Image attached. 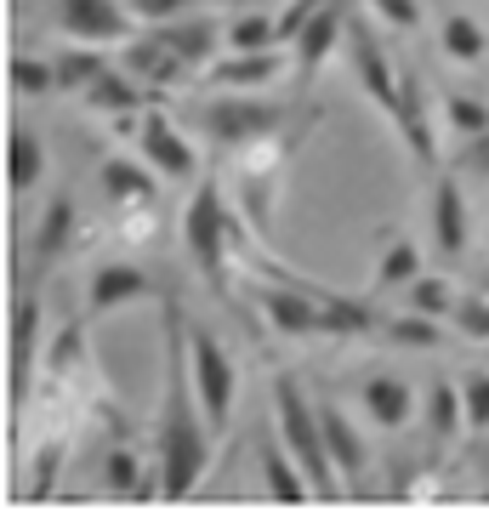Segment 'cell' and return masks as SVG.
Returning <instances> with one entry per match:
<instances>
[{
    "label": "cell",
    "mask_w": 489,
    "mask_h": 512,
    "mask_svg": "<svg viewBox=\"0 0 489 512\" xmlns=\"http://www.w3.org/2000/svg\"><path fill=\"white\" fill-rule=\"evenodd\" d=\"M461 399H467V427L484 433V427H489V376H484V370L461 382Z\"/></svg>",
    "instance_id": "obj_40"
},
{
    "label": "cell",
    "mask_w": 489,
    "mask_h": 512,
    "mask_svg": "<svg viewBox=\"0 0 489 512\" xmlns=\"http://www.w3.org/2000/svg\"><path fill=\"white\" fill-rule=\"evenodd\" d=\"M154 211H160V205H126V211H114V222H120V239H131V245H148V239H154Z\"/></svg>",
    "instance_id": "obj_39"
},
{
    "label": "cell",
    "mask_w": 489,
    "mask_h": 512,
    "mask_svg": "<svg viewBox=\"0 0 489 512\" xmlns=\"http://www.w3.org/2000/svg\"><path fill=\"white\" fill-rule=\"evenodd\" d=\"M427 427H433L438 444H450L461 427H467V399H461V382H433L427 393Z\"/></svg>",
    "instance_id": "obj_26"
},
{
    "label": "cell",
    "mask_w": 489,
    "mask_h": 512,
    "mask_svg": "<svg viewBox=\"0 0 489 512\" xmlns=\"http://www.w3.org/2000/svg\"><path fill=\"white\" fill-rule=\"evenodd\" d=\"M268 46H279V18L251 6V12H239L228 23V52H268Z\"/></svg>",
    "instance_id": "obj_30"
},
{
    "label": "cell",
    "mask_w": 489,
    "mask_h": 512,
    "mask_svg": "<svg viewBox=\"0 0 489 512\" xmlns=\"http://www.w3.org/2000/svg\"><path fill=\"white\" fill-rule=\"evenodd\" d=\"M308 126L313 120H302V126H290V131H273V137H262V143H251V148H239V183H245V205H251L256 222H268V194H273V183H279V171H285L296 137Z\"/></svg>",
    "instance_id": "obj_8"
},
{
    "label": "cell",
    "mask_w": 489,
    "mask_h": 512,
    "mask_svg": "<svg viewBox=\"0 0 489 512\" xmlns=\"http://www.w3.org/2000/svg\"><path fill=\"white\" fill-rule=\"evenodd\" d=\"M188 6H211V0H131V12L154 29V23H171V18H182Z\"/></svg>",
    "instance_id": "obj_41"
},
{
    "label": "cell",
    "mask_w": 489,
    "mask_h": 512,
    "mask_svg": "<svg viewBox=\"0 0 489 512\" xmlns=\"http://www.w3.org/2000/svg\"><path fill=\"white\" fill-rule=\"evenodd\" d=\"M472 239V217H467V194H461V183L455 177H438L433 183V245L438 256H461Z\"/></svg>",
    "instance_id": "obj_18"
},
{
    "label": "cell",
    "mask_w": 489,
    "mask_h": 512,
    "mask_svg": "<svg viewBox=\"0 0 489 512\" xmlns=\"http://www.w3.org/2000/svg\"><path fill=\"white\" fill-rule=\"evenodd\" d=\"M182 245H188V262L200 268L222 296H228V245H234V228H228V205H222V188L205 177L188 194V211H182Z\"/></svg>",
    "instance_id": "obj_4"
},
{
    "label": "cell",
    "mask_w": 489,
    "mask_h": 512,
    "mask_svg": "<svg viewBox=\"0 0 489 512\" xmlns=\"http://www.w3.org/2000/svg\"><path fill=\"white\" fill-rule=\"evenodd\" d=\"M160 171L148 160H109L103 165V194L114 200V211H126V205H160Z\"/></svg>",
    "instance_id": "obj_21"
},
{
    "label": "cell",
    "mask_w": 489,
    "mask_h": 512,
    "mask_svg": "<svg viewBox=\"0 0 489 512\" xmlns=\"http://www.w3.org/2000/svg\"><path fill=\"white\" fill-rule=\"evenodd\" d=\"M438 46H444V57L450 63H484L489 52V35L478 29V18H467V12H455V18H444V29H438Z\"/></svg>",
    "instance_id": "obj_25"
},
{
    "label": "cell",
    "mask_w": 489,
    "mask_h": 512,
    "mask_svg": "<svg viewBox=\"0 0 489 512\" xmlns=\"http://www.w3.org/2000/svg\"><path fill=\"white\" fill-rule=\"evenodd\" d=\"M126 74H137V80H143V86H154V92H165V86H182V80H188V63H182L177 52H171V46H165L160 35H154V29H143V35L131 40L126 46Z\"/></svg>",
    "instance_id": "obj_19"
},
{
    "label": "cell",
    "mask_w": 489,
    "mask_h": 512,
    "mask_svg": "<svg viewBox=\"0 0 489 512\" xmlns=\"http://www.w3.org/2000/svg\"><path fill=\"white\" fill-rule=\"evenodd\" d=\"M319 6H325V0H290L285 12H279V46H285V40H296V35H302V23H308L313 12H319Z\"/></svg>",
    "instance_id": "obj_43"
},
{
    "label": "cell",
    "mask_w": 489,
    "mask_h": 512,
    "mask_svg": "<svg viewBox=\"0 0 489 512\" xmlns=\"http://www.w3.org/2000/svg\"><path fill=\"white\" fill-rule=\"evenodd\" d=\"M63 456H69V439H46L35 450V473L23 478V495H29V501L57 495V467H63Z\"/></svg>",
    "instance_id": "obj_33"
},
{
    "label": "cell",
    "mask_w": 489,
    "mask_h": 512,
    "mask_svg": "<svg viewBox=\"0 0 489 512\" xmlns=\"http://www.w3.org/2000/svg\"><path fill=\"white\" fill-rule=\"evenodd\" d=\"M302 120H313V114H302ZM302 120H296V103H268V97H251V92H228V97H211V103H194V126L222 154H239V148L262 143L273 131L302 126Z\"/></svg>",
    "instance_id": "obj_3"
},
{
    "label": "cell",
    "mask_w": 489,
    "mask_h": 512,
    "mask_svg": "<svg viewBox=\"0 0 489 512\" xmlns=\"http://www.w3.org/2000/svg\"><path fill=\"white\" fill-rule=\"evenodd\" d=\"M273 421H279V433H285L290 456L302 461V473H308V484H313V501H336V495H347V478L336 473V461H330L319 404H308V393H302V382H296L290 370L273 376Z\"/></svg>",
    "instance_id": "obj_2"
},
{
    "label": "cell",
    "mask_w": 489,
    "mask_h": 512,
    "mask_svg": "<svg viewBox=\"0 0 489 512\" xmlns=\"http://www.w3.org/2000/svg\"><path fill=\"white\" fill-rule=\"evenodd\" d=\"M154 291H160V285H154L148 268H137V262H103V268L91 274V285H86V308L91 313H114V308L143 302V296H154Z\"/></svg>",
    "instance_id": "obj_15"
},
{
    "label": "cell",
    "mask_w": 489,
    "mask_h": 512,
    "mask_svg": "<svg viewBox=\"0 0 489 512\" xmlns=\"http://www.w3.org/2000/svg\"><path fill=\"white\" fill-rule=\"evenodd\" d=\"M279 74H285V57L268 46V52H222L200 80L217 86V92H262V86H273Z\"/></svg>",
    "instance_id": "obj_14"
},
{
    "label": "cell",
    "mask_w": 489,
    "mask_h": 512,
    "mask_svg": "<svg viewBox=\"0 0 489 512\" xmlns=\"http://www.w3.org/2000/svg\"><path fill=\"white\" fill-rule=\"evenodd\" d=\"M80 103H86V109H97V114H114V120H120V114H143L148 103H154V86H143L137 74H114V69H109L86 97H80Z\"/></svg>",
    "instance_id": "obj_22"
},
{
    "label": "cell",
    "mask_w": 489,
    "mask_h": 512,
    "mask_svg": "<svg viewBox=\"0 0 489 512\" xmlns=\"http://www.w3.org/2000/svg\"><path fill=\"white\" fill-rule=\"evenodd\" d=\"M455 171H478V177H489V131H478V137H461V154H455Z\"/></svg>",
    "instance_id": "obj_42"
},
{
    "label": "cell",
    "mask_w": 489,
    "mask_h": 512,
    "mask_svg": "<svg viewBox=\"0 0 489 512\" xmlns=\"http://www.w3.org/2000/svg\"><path fill=\"white\" fill-rule=\"evenodd\" d=\"M137 467H143V461L131 456V450H109V456H103V490L120 495V501H131V495H148V490H160V484H143V478H137Z\"/></svg>",
    "instance_id": "obj_32"
},
{
    "label": "cell",
    "mask_w": 489,
    "mask_h": 512,
    "mask_svg": "<svg viewBox=\"0 0 489 512\" xmlns=\"http://www.w3.org/2000/svg\"><path fill=\"white\" fill-rule=\"evenodd\" d=\"M256 456H262V490H268L273 501H296V507H302V501H313V484H308V473H302V461L290 456L279 421L256 433Z\"/></svg>",
    "instance_id": "obj_13"
},
{
    "label": "cell",
    "mask_w": 489,
    "mask_h": 512,
    "mask_svg": "<svg viewBox=\"0 0 489 512\" xmlns=\"http://www.w3.org/2000/svg\"><path fill=\"white\" fill-rule=\"evenodd\" d=\"M421 274V245L416 239H393L387 251L376 256V291H410V279Z\"/></svg>",
    "instance_id": "obj_28"
},
{
    "label": "cell",
    "mask_w": 489,
    "mask_h": 512,
    "mask_svg": "<svg viewBox=\"0 0 489 512\" xmlns=\"http://www.w3.org/2000/svg\"><path fill=\"white\" fill-rule=\"evenodd\" d=\"M393 126L404 131V143H410V160H416V165H433L438 160L433 109H427V92H421V74H410V69H404V92H399V114H393Z\"/></svg>",
    "instance_id": "obj_20"
},
{
    "label": "cell",
    "mask_w": 489,
    "mask_h": 512,
    "mask_svg": "<svg viewBox=\"0 0 489 512\" xmlns=\"http://www.w3.org/2000/svg\"><path fill=\"white\" fill-rule=\"evenodd\" d=\"M359 404L381 433H404V427L416 421V387L404 382V376H387V370H381V376H364Z\"/></svg>",
    "instance_id": "obj_16"
},
{
    "label": "cell",
    "mask_w": 489,
    "mask_h": 512,
    "mask_svg": "<svg viewBox=\"0 0 489 512\" xmlns=\"http://www.w3.org/2000/svg\"><path fill=\"white\" fill-rule=\"evenodd\" d=\"M200 393H194V365H188V313L177 308V296H165V399H160V495L165 501H188L205 484L211 467V421Z\"/></svg>",
    "instance_id": "obj_1"
},
{
    "label": "cell",
    "mask_w": 489,
    "mask_h": 512,
    "mask_svg": "<svg viewBox=\"0 0 489 512\" xmlns=\"http://www.w3.org/2000/svg\"><path fill=\"white\" fill-rule=\"evenodd\" d=\"M74 222H80V211H74V200L69 194H52V205L40 211V222H35V268H52L57 256L69 251V239H74Z\"/></svg>",
    "instance_id": "obj_23"
},
{
    "label": "cell",
    "mask_w": 489,
    "mask_h": 512,
    "mask_svg": "<svg viewBox=\"0 0 489 512\" xmlns=\"http://www.w3.org/2000/svg\"><path fill=\"white\" fill-rule=\"evenodd\" d=\"M364 6H370L387 29H404V35L421 29V6H416V0H364Z\"/></svg>",
    "instance_id": "obj_38"
},
{
    "label": "cell",
    "mask_w": 489,
    "mask_h": 512,
    "mask_svg": "<svg viewBox=\"0 0 489 512\" xmlns=\"http://www.w3.org/2000/svg\"><path fill=\"white\" fill-rule=\"evenodd\" d=\"M325 296L302 279H285V285H262L256 302H262V319H268L279 336H325Z\"/></svg>",
    "instance_id": "obj_9"
},
{
    "label": "cell",
    "mask_w": 489,
    "mask_h": 512,
    "mask_svg": "<svg viewBox=\"0 0 489 512\" xmlns=\"http://www.w3.org/2000/svg\"><path fill=\"white\" fill-rule=\"evenodd\" d=\"M35 376H40V291L29 285L12 302V410L29 404Z\"/></svg>",
    "instance_id": "obj_11"
},
{
    "label": "cell",
    "mask_w": 489,
    "mask_h": 512,
    "mask_svg": "<svg viewBox=\"0 0 489 512\" xmlns=\"http://www.w3.org/2000/svg\"><path fill=\"white\" fill-rule=\"evenodd\" d=\"M12 86H18L23 97H52L57 92V63H46V57H18V63H12Z\"/></svg>",
    "instance_id": "obj_35"
},
{
    "label": "cell",
    "mask_w": 489,
    "mask_h": 512,
    "mask_svg": "<svg viewBox=\"0 0 489 512\" xmlns=\"http://www.w3.org/2000/svg\"><path fill=\"white\" fill-rule=\"evenodd\" d=\"M137 148H143V160L160 171L165 183H194V177H200V154H194V143H188L160 109H148L143 120H137Z\"/></svg>",
    "instance_id": "obj_10"
},
{
    "label": "cell",
    "mask_w": 489,
    "mask_h": 512,
    "mask_svg": "<svg viewBox=\"0 0 489 512\" xmlns=\"http://www.w3.org/2000/svg\"><path fill=\"white\" fill-rule=\"evenodd\" d=\"M450 325L461 330L467 342H489V296L484 291L461 296V302H455V313H450Z\"/></svg>",
    "instance_id": "obj_37"
},
{
    "label": "cell",
    "mask_w": 489,
    "mask_h": 512,
    "mask_svg": "<svg viewBox=\"0 0 489 512\" xmlns=\"http://www.w3.org/2000/svg\"><path fill=\"white\" fill-rule=\"evenodd\" d=\"M484 296H489V279H484Z\"/></svg>",
    "instance_id": "obj_44"
},
{
    "label": "cell",
    "mask_w": 489,
    "mask_h": 512,
    "mask_svg": "<svg viewBox=\"0 0 489 512\" xmlns=\"http://www.w3.org/2000/svg\"><path fill=\"white\" fill-rule=\"evenodd\" d=\"M103 74H109V57H103V52H63V57H57V92L86 97Z\"/></svg>",
    "instance_id": "obj_29"
},
{
    "label": "cell",
    "mask_w": 489,
    "mask_h": 512,
    "mask_svg": "<svg viewBox=\"0 0 489 512\" xmlns=\"http://www.w3.org/2000/svg\"><path fill=\"white\" fill-rule=\"evenodd\" d=\"M455 302H461V296H455V285H450L444 274H416V279H410V308H416V313L450 319Z\"/></svg>",
    "instance_id": "obj_34"
},
{
    "label": "cell",
    "mask_w": 489,
    "mask_h": 512,
    "mask_svg": "<svg viewBox=\"0 0 489 512\" xmlns=\"http://www.w3.org/2000/svg\"><path fill=\"white\" fill-rule=\"evenodd\" d=\"M381 336H387V342H399V348H438V342H444L438 319H433V313H416V308L399 313V319H387Z\"/></svg>",
    "instance_id": "obj_31"
},
{
    "label": "cell",
    "mask_w": 489,
    "mask_h": 512,
    "mask_svg": "<svg viewBox=\"0 0 489 512\" xmlns=\"http://www.w3.org/2000/svg\"><path fill=\"white\" fill-rule=\"evenodd\" d=\"M347 18H353V0H325L302 23V35H296V74H302V86H313V74L336 57V46L347 40Z\"/></svg>",
    "instance_id": "obj_12"
},
{
    "label": "cell",
    "mask_w": 489,
    "mask_h": 512,
    "mask_svg": "<svg viewBox=\"0 0 489 512\" xmlns=\"http://www.w3.org/2000/svg\"><path fill=\"white\" fill-rule=\"evenodd\" d=\"M319 421H325V444L336 473L347 478V490H364V473H370V444L353 427V416H342V404H319Z\"/></svg>",
    "instance_id": "obj_17"
},
{
    "label": "cell",
    "mask_w": 489,
    "mask_h": 512,
    "mask_svg": "<svg viewBox=\"0 0 489 512\" xmlns=\"http://www.w3.org/2000/svg\"><path fill=\"white\" fill-rule=\"evenodd\" d=\"M52 23L80 46H131L148 23L131 12V0H57Z\"/></svg>",
    "instance_id": "obj_6"
},
{
    "label": "cell",
    "mask_w": 489,
    "mask_h": 512,
    "mask_svg": "<svg viewBox=\"0 0 489 512\" xmlns=\"http://www.w3.org/2000/svg\"><path fill=\"white\" fill-rule=\"evenodd\" d=\"M381 325L387 319L370 302H359V296H325V336H370Z\"/></svg>",
    "instance_id": "obj_27"
},
{
    "label": "cell",
    "mask_w": 489,
    "mask_h": 512,
    "mask_svg": "<svg viewBox=\"0 0 489 512\" xmlns=\"http://www.w3.org/2000/svg\"><path fill=\"white\" fill-rule=\"evenodd\" d=\"M347 57H353V74H359L364 97L393 120V114H399V92H404V69H393V57H387L381 35L359 18V12L347 18Z\"/></svg>",
    "instance_id": "obj_7"
},
{
    "label": "cell",
    "mask_w": 489,
    "mask_h": 512,
    "mask_svg": "<svg viewBox=\"0 0 489 512\" xmlns=\"http://www.w3.org/2000/svg\"><path fill=\"white\" fill-rule=\"evenodd\" d=\"M188 365H194V393L205 404L211 433H228L234 421V399H239V365L234 353L222 348V336L200 319H188Z\"/></svg>",
    "instance_id": "obj_5"
},
{
    "label": "cell",
    "mask_w": 489,
    "mask_h": 512,
    "mask_svg": "<svg viewBox=\"0 0 489 512\" xmlns=\"http://www.w3.org/2000/svg\"><path fill=\"white\" fill-rule=\"evenodd\" d=\"M40 177H46V148H40V137L29 126H18L12 143H6V183L18 194H29V188H40Z\"/></svg>",
    "instance_id": "obj_24"
},
{
    "label": "cell",
    "mask_w": 489,
    "mask_h": 512,
    "mask_svg": "<svg viewBox=\"0 0 489 512\" xmlns=\"http://www.w3.org/2000/svg\"><path fill=\"white\" fill-rule=\"evenodd\" d=\"M444 109H450L455 137H478V131H489V103H484V97L450 92V97H444Z\"/></svg>",
    "instance_id": "obj_36"
}]
</instances>
